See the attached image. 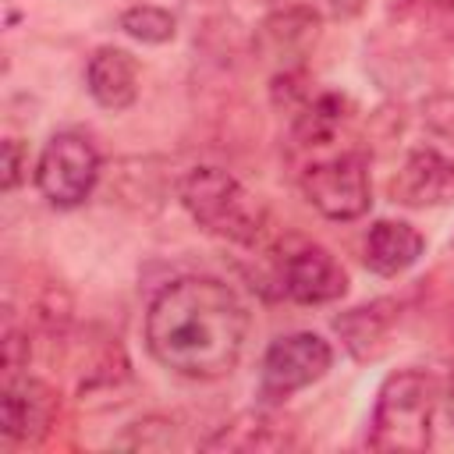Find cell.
I'll use <instances>...</instances> for the list:
<instances>
[{
    "mask_svg": "<svg viewBox=\"0 0 454 454\" xmlns=\"http://www.w3.org/2000/svg\"><path fill=\"white\" fill-rule=\"evenodd\" d=\"M85 89L103 110H128L138 99V64L121 46H99L85 64Z\"/></svg>",
    "mask_w": 454,
    "mask_h": 454,
    "instance_id": "cell-11",
    "label": "cell"
},
{
    "mask_svg": "<svg viewBox=\"0 0 454 454\" xmlns=\"http://www.w3.org/2000/svg\"><path fill=\"white\" fill-rule=\"evenodd\" d=\"M422 128L429 131L433 145L454 153V96H429L422 103Z\"/></svg>",
    "mask_w": 454,
    "mask_h": 454,
    "instance_id": "cell-16",
    "label": "cell"
},
{
    "mask_svg": "<svg viewBox=\"0 0 454 454\" xmlns=\"http://www.w3.org/2000/svg\"><path fill=\"white\" fill-rule=\"evenodd\" d=\"M248 337V309L216 277H177L163 284L145 309L149 355L184 380L227 376Z\"/></svg>",
    "mask_w": 454,
    "mask_h": 454,
    "instance_id": "cell-1",
    "label": "cell"
},
{
    "mask_svg": "<svg viewBox=\"0 0 454 454\" xmlns=\"http://www.w3.org/2000/svg\"><path fill=\"white\" fill-rule=\"evenodd\" d=\"M440 380L426 369H397L383 380L369 422L372 450L419 454L433 440V415L440 408Z\"/></svg>",
    "mask_w": 454,
    "mask_h": 454,
    "instance_id": "cell-2",
    "label": "cell"
},
{
    "mask_svg": "<svg viewBox=\"0 0 454 454\" xmlns=\"http://www.w3.org/2000/svg\"><path fill=\"white\" fill-rule=\"evenodd\" d=\"M298 184L305 202L326 220H358L372 206L369 160L362 149H344V153L312 160L301 170Z\"/></svg>",
    "mask_w": 454,
    "mask_h": 454,
    "instance_id": "cell-4",
    "label": "cell"
},
{
    "mask_svg": "<svg viewBox=\"0 0 454 454\" xmlns=\"http://www.w3.org/2000/svg\"><path fill=\"white\" fill-rule=\"evenodd\" d=\"M319 25L323 14L309 4H284L262 18V25L255 28V46L266 60H277V71L301 67V57L319 39Z\"/></svg>",
    "mask_w": 454,
    "mask_h": 454,
    "instance_id": "cell-10",
    "label": "cell"
},
{
    "mask_svg": "<svg viewBox=\"0 0 454 454\" xmlns=\"http://www.w3.org/2000/svg\"><path fill=\"white\" fill-rule=\"evenodd\" d=\"M177 199L202 231L223 241L255 245L266 231V206L231 170L192 167L177 184Z\"/></svg>",
    "mask_w": 454,
    "mask_h": 454,
    "instance_id": "cell-3",
    "label": "cell"
},
{
    "mask_svg": "<svg viewBox=\"0 0 454 454\" xmlns=\"http://www.w3.org/2000/svg\"><path fill=\"white\" fill-rule=\"evenodd\" d=\"M28 174V149L21 138H4V192H14Z\"/></svg>",
    "mask_w": 454,
    "mask_h": 454,
    "instance_id": "cell-17",
    "label": "cell"
},
{
    "mask_svg": "<svg viewBox=\"0 0 454 454\" xmlns=\"http://www.w3.org/2000/svg\"><path fill=\"white\" fill-rule=\"evenodd\" d=\"M426 248V238L404 223V220H376L365 234V245H362V259L372 273L380 277H397L404 273L408 266L419 262Z\"/></svg>",
    "mask_w": 454,
    "mask_h": 454,
    "instance_id": "cell-12",
    "label": "cell"
},
{
    "mask_svg": "<svg viewBox=\"0 0 454 454\" xmlns=\"http://www.w3.org/2000/svg\"><path fill=\"white\" fill-rule=\"evenodd\" d=\"M390 199L411 209L450 206L454 202V153L426 142L415 145L397 174L390 177Z\"/></svg>",
    "mask_w": 454,
    "mask_h": 454,
    "instance_id": "cell-7",
    "label": "cell"
},
{
    "mask_svg": "<svg viewBox=\"0 0 454 454\" xmlns=\"http://www.w3.org/2000/svg\"><path fill=\"white\" fill-rule=\"evenodd\" d=\"M57 411V397L53 390L28 376V372H14L4 376V394H0V433L11 443H39L50 433Z\"/></svg>",
    "mask_w": 454,
    "mask_h": 454,
    "instance_id": "cell-9",
    "label": "cell"
},
{
    "mask_svg": "<svg viewBox=\"0 0 454 454\" xmlns=\"http://www.w3.org/2000/svg\"><path fill=\"white\" fill-rule=\"evenodd\" d=\"M440 404H443V411H447V422L454 426V383L443 390V397H440Z\"/></svg>",
    "mask_w": 454,
    "mask_h": 454,
    "instance_id": "cell-18",
    "label": "cell"
},
{
    "mask_svg": "<svg viewBox=\"0 0 454 454\" xmlns=\"http://www.w3.org/2000/svg\"><path fill=\"white\" fill-rule=\"evenodd\" d=\"M294 436L287 426H277L266 415H245L231 426H223L216 436L206 440L209 450H280L291 447Z\"/></svg>",
    "mask_w": 454,
    "mask_h": 454,
    "instance_id": "cell-14",
    "label": "cell"
},
{
    "mask_svg": "<svg viewBox=\"0 0 454 454\" xmlns=\"http://www.w3.org/2000/svg\"><path fill=\"white\" fill-rule=\"evenodd\" d=\"M330 365H333V348L319 333L298 330V333L277 337L266 348L259 365V397L266 404H277L294 390H305L316 380H323Z\"/></svg>",
    "mask_w": 454,
    "mask_h": 454,
    "instance_id": "cell-6",
    "label": "cell"
},
{
    "mask_svg": "<svg viewBox=\"0 0 454 454\" xmlns=\"http://www.w3.org/2000/svg\"><path fill=\"white\" fill-rule=\"evenodd\" d=\"M117 25H121L124 35H131V39H138V43H153V46L170 43L174 32H177L174 14L163 11V7H156V4H135V7H128V11L117 18Z\"/></svg>",
    "mask_w": 454,
    "mask_h": 454,
    "instance_id": "cell-15",
    "label": "cell"
},
{
    "mask_svg": "<svg viewBox=\"0 0 454 454\" xmlns=\"http://www.w3.org/2000/svg\"><path fill=\"white\" fill-rule=\"evenodd\" d=\"M280 287H284V294L291 301L326 305V301L344 298L348 273L333 259V252H326L323 245L301 241L298 248L284 252V259H280Z\"/></svg>",
    "mask_w": 454,
    "mask_h": 454,
    "instance_id": "cell-8",
    "label": "cell"
},
{
    "mask_svg": "<svg viewBox=\"0 0 454 454\" xmlns=\"http://www.w3.org/2000/svg\"><path fill=\"white\" fill-rule=\"evenodd\" d=\"M351 117V103L340 92H316L294 110V142L298 145H326L337 138L344 121Z\"/></svg>",
    "mask_w": 454,
    "mask_h": 454,
    "instance_id": "cell-13",
    "label": "cell"
},
{
    "mask_svg": "<svg viewBox=\"0 0 454 454\" xmlns=\"http://www.w3.org/2000/svg\"><path fill=\"white\" fill-rule=\"evenodd\" d=\"M99 181V153L78 131H57L35 160V188L57 209L82 206Z\"/></svg>",
    "mask_w": 454,
    "mask_h": 454,
    "instance_id": "cell-5",
    "label": "cell"
}]
</instances>
